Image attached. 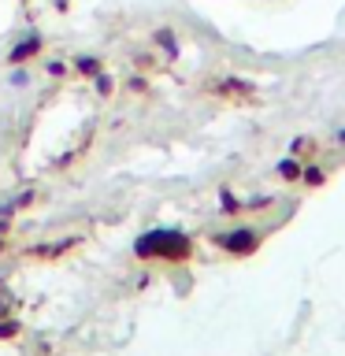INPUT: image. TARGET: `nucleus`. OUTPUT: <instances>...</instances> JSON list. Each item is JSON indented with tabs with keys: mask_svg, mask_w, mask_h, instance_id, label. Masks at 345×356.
I'll list each match as a JSON object with an SVG mask.
<instances>
[{
	"mask_svg": "<svg viewBox=\"0 0 345 356\" xmlns=\"http://www.w3.org/2000/svg\"><path fill=\"white\" fill-rule=\"evenodd\" d=\"M15 334V323H0V338H11Z\"/></svg>",
	"mask_w": 345,
	"mask_h": 356,
	"instance_id": "423d86ee",
	"label": "nucleus"
},
{
	"mask_svg": "<svg viewBox=\"0 0 345 356\" xmlns=\"http://www.w3.org/2000/svg\"><path fill=\"white\" fill-rule=\"evenodd\" d=\"M4 211H8V208H4V204H0V216H4Z\"/></svg>",
	"mask_w": 345,
	"mask_h": 356,
	"instance_id": "0eeeda50",
	"label": "nucleus"
},
{
	"mask_svg": "<svg viewBox=\"0 0 345 356\" xmlns=\"http://www.w3.org/2000/svg\"><path fill=\"white\" fill-rule=\"evenodd\" d=\"M78 67H82L86 74H93V71H97V60H89V56H82V60H78Z\"/></svg>",
	"mask_w": 345,
	"mask_h": 356,
	"instance_id": "39448f33",
	"label": "nucleus"
},
{
	"mask_svg": "<svg viewBox=\"0 0 345 356\" xmlns=\"http://www.w3.org/2000/svg\"><path fill=\"white\" fill-rule=\"evenodd\" d=\"M256 241H260V238H256L252 230H234V234H223V238H219V245H223V249H230V252H252Z\"/></svg>",
	"mask_w": 345,
	"mask_h": 356,
	"instance_id": "f03ea898",
	"label": "nucleus"
},
{
	"mask_svg": "<svg viewBox=\"0 0 345 356\" xmlns=\"http://www.w3.org/2000/svg\"><path fill=\"white\" fill-rule=\"evenodd\" d=\"M0 227H4V222H0Z\"/></svg>",
	"mask_w": 345,
	"mask_h": 356,
	"instance_id": "6e6552de",
	"label": "nucleus"
},
{
	"mask_svg": "<svg viewBox=\"0 0 345 356\" xmlns=\"http://www.w3.org/2000/svg\"><path fill=\"white\" fill-rule=\"evenodd\" d=\"M138 256H167V260H182L189 256V238L178 230H152L138 241Z\"/></svg>",
	"mask_w": 345,
	"mask_h": 356,
	"instance_id": "f257e3e1",
	"label": "nucleus"
},
{
	"mask_svg": "<svg viewBox=\"0 0 345 356\" xmlns=\"http://www.w3.org/2000/svg\"><path fill=\"white\" fill-rule=\"evenodd\" d=\"M278 175H282V178H297L300 167H297L294 160H282V163H278Z\"/></svg>",
	"mask_w": 345,
	"mask_h": 356,
	"instance_id": "20e7f679",
	"label": "nucleus"
},
{
	"mask_svg": "<svg viewBox=\"0 0 345 356\" xmlns=\"http://www.w3.org/2000/svg\"><path fill=\"white\" fill-rule=\"evenodd\" d=\"M30 52H38V38H30V41H22L15 52H11V60H26Z\"/></svg>",
	"mask_w": 345,
	"mask_h": 356,
	"instance_id": "7ed1b4c3",
	"label": "nucleus"
}]
</instances>
